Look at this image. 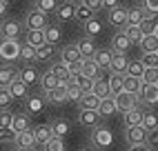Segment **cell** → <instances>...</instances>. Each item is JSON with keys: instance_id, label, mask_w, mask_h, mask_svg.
<instances>
[{"instance_id": "50", "label": "cell", "mask_w": 158, "mask_h": 151, "mask_svg": "<svg viewBox=\"0 0 158 151\" xmlns=\"http://www.w3.org/2000/svg\"><path fill=\"white\" fill-rule=\"evenodd\" d=\"M16 98L11 96V91H9V87H2L0 89V107H2V109H7L9 104H11Z\"/></svg>"}, {"instance_id": "45", "label": "cell", "mask_w": 158, "mask_h": 151, "mask_svg": "<svg viewBox=\"0 0 158 151\" xmlns=\"http://www.w3.org/2000/svg\"><path fill=\"white\" fill-rule=\"evenodd\" d=\"M140 49L143 51H158V36L156 34H147L140 42Z\"/></svg>"}, {"instance_id": "40", "label": "cell", "mask_w": 158, "mask_h": 151, "mask_svg": "<svg viewBox=\"0 0 158 151\" xmlns=\"http://www.w3.org/2000/svg\"><path fill=\"white\" fill-rule=\"evenodd\" d=\"M156 27H158V14H147L145 20H143V25H140V29L145 31V36L147 34H154Z\"/></svg>"}, {"instance_id": "42", "label": "cell", "mask_w": 158, "mask_h": 151, "mask_svg": "<svg viewBox=\"0 0 158 151\" xmlns=\"http://www.w3.org/2000/svg\"><path fill=\"white\" fill-rule=\"evenodd\" d=\"M51 127H54V133H56L58 138H65V136L69 133V129H71L65 118H56V120L51 122Z\"/></svg>"}, {"instance_id": "55", "label": "cell", "mask_w": 158, "mask_h": 151, "mask_svg": "<svg viewBox=\"0 0 158 151\" xmlns=\"http://www.w3.org/2000/svg\"><path fill=\"white\" fill-rule=\"evenodd\" d=\"M129 151H152L149 142H143V145H129Z\"/></svg>"}, {"instance_id": "9", "label": "cell", "mask_w": 158, "mask_h": 151, "mask_svg": "<svg viewBox=\"0 0 158 151\" xmlns=\"http://www.w3.org/2000/svg\"><path fill=\"white\" fill-rule=\"evenodd\" d=\"M23 31H27L25 22L20 25L18 20H5L2 27H0V36H2V40H18Z\"/></svg>"}, {"instance_id": "51", "label": "cell", "mask_w": 158, "mask_h": 151, "mask_svg": "<svg viewBox=\"0 0 158 151\" xmlns=\"http://www.w3.org/2000/svg\"><path fill=\"white\" fill-rule=\"evenodd\" d=\"M11 122H14V113L2 109V113H0V129H11Z\"/></svg>"}, {"instance_id": "22", "label": "cell", "mask_w": 158, "mask_h": 151, "mask_svg": "<svg viewBox=\"0 0 158 151\" xmlns=\"http://www.w3.org/2000/svg\"><path fill=\"white\" fill-rule=\"evenodd\" d=\"M94 60L98 62V67L102 71H109L111 69V62H114V49H98Z\"/></svg>"}, {"instance_id": "60", "label": "cell", "mask_w": 158, "mask_h": 151, "mask_svg": "<svg viewBox=\"0 0 158 151\" xmlns=\"http://www.w3.org/2000/svg\"><path fill=\"white\" fill-rule=\"evenodd\" d=\"M2 2H7V5H9V2H14V0H2Z\"/></svg>"}, {"instance_id": "14", "label": "cell", "mask_w": 158, "mask_h": 151, "mask_svg": "<svg viewBox=\"0 0 158 151\" xmlns=\"http://www.w3.org/2000/svg\"><path fill=\"white\" fill-rule=\"evenodd\" d=\"M67 87H69V82H60L56 89H51L47 91V102L49 104H65L67 102Z\"/></svg>"}, {"instance_id": "10", "label": "cell", "mask_w": 158, "mask_h": 151, "mask_svg": "<svg viewBox=\"0 0 158 151\" xmlns=\"http://www.w3.org/2000/svg\"><path fill=\"white\" fill-rule=\"evenodd\" d=\"M131 38L127 36V31L125 29H116V34L111 36V49L114 51H118V53H127L131 49Z\"/></svg>"}, {"instance_id": "32", "label": "cell", "mask_w": 158, "mask_h": 151, "mask_svg": "<svg viewBox=\"0 0 158 151\" xmlns=\"http://www.w3.org/2000/svg\"><path fill=\"white\" fill-rule=\"evenodd\" d=\"M98 107H100V98L94 91L82 93V98L78 100V109H98Z\"/></svg>"}, {"instance_id": "20", "label": "cell", "mask_w": 158, "mask_h": 151, "mask_svg": "<svg viewBox=\"0 0 158 151\" xmlns=\"http://www.w3.org/2000/svg\"><path fill=\"white\" fill-rule=\"evenodd\" d=\"M16 78H20V69H14L11 62H5L2 69H0V84H2V87H9Z\"/></svg>"}, {"instance_id": "52", "label": "cell", "mask_w": 158, "mask_h": 151, "mask_svg": "<svg viewBox=\"0 0 158 151\" xmlns=\"http://www.w3.org/2000/svg\"><path fill=\"white\" fill-rule=\"evenodd\" d=\"M143 9L147 14H158V0H143Z\"/></svg>"}, {"instance_id": "39", "label": "cell", "mask_w": 158, "mask_h": 151, "mask_svg": "<svg viewBox=\"0 0 158 151\" xmlns=\"http://www.w3.org/2000/svg\"><path fill=\"white\" fill-rule=\"evenodd\" d=\"M45 36H47V42H49V45H58V42L62 40V31H60L58 25H49V27L45 29Z\"/></svg>"}, {"instance_id": "34", "label": "cell", "mask_w": 158, "mask_h": 151, "mask_svg": "<svg viewBox=\"0 0 158 151\" xmlns=\"http://www.w3.org/2000/svg\"><path fill=\"white\" fill-rule=\"evenodd\" d=\"M11 129H14L16 133H23V131H27V129H29V113L25 111V113H18V116H14Z\"/></svg>"}, {"instance_id": "6", "label": "cell", "mask_w": 158, "mask_h": 151, "mask_svg": "<svg viewBox=\"0 0 158 151\" xmlns=\"http://www.w3.org/2000/svg\"><path fill=\"white\" fill-rule=\"evenodd\" d=\"M47 96H40V93H29L27 96V100H25V111L29 116H38V113H43L45 111V107H47Z\"/></svg>"}, {"instance_id": "33", "label": "cell", "mask_w": 158, "mask_h": 151, "mask_svg": "<svg viewBox=\"0 0 158 151\" xmlns=\"http://www.w3.org/2000/svg\"><path fill=\"white\" fill-rule=\"evenodd\" d=\"M62 0H34V7H38L45 14H56Z\"/></svg>"}, {"instance_id": "17", "label": "cell", "mask_w": 158, "mask_h": 151, "mask_svg": "<svg viewBox=\"0 0 158 151\" xmlns=\"http://www.w3.org/2000/svg\"><path fill=\"white\" fill-rule=\"evenodd\" d=\"M78 49H80V53H82V58H94L96 56V51H98V47H96V40H94L91 36H82L78 42Z\"/></svg>"}, {"instance_id": "19", "label": "cell", "mask_w": 158, "mask_h": 151, "mask_svg": "<svg viewBox=\"0 0 158 151\" xmlns=\"http://www.w3.org/2000/svg\"><path fill=\"white\" fill-rule=\"evenodd\" d=\"M34 129H36L38 147H45V145L49 142V140H54V138H56V133H54V127H51V122H49V124H36Z\"/></svg>"}, {"instance_id": "61", "label": "cell", "mask_w": 158, "mask_h": 151, "mask_svg": "<svg viewBox=\"0 0 158 151\" xmlns=\"http://www.w3.org/2000/svg\"><path fill=\"white\" fill-rule=\"evenodd\" d=\"M154 34H156V36H158V27H156V31H154Z\"/></svg>"}, {"instance_id": "27", "label": "cell", "mask_w": 158, "mask_h": 151, "mask_svg": "<svg viewBox=\"0 0 158 151\" xmlns=\"http://www.w3.org/2000/svg\"><path fill=\"white\" fill-rule=\"evenodd\" d=\"M98 111L102 113V118H111L116 111H118V102H116V96H107V98L100 100Z\"/></svg>"}, {"instance_id": "29", "label": "cell", "mask_w": 158, "mask_h": 151, "mask_svg": "<svg viewBox=\"0 0 158 151\" xmlns=\"http://www.w3.org/2000/svg\"><path fill=\"white\" fill-rule=\"evenodd\" d=\"M9 91H11V96L16 100H27V96H29V84H25L20 78H16L11 84H9Z\"/></svg>"}, {"instance_id": "54", "label": "cell", "mask_w": 158, "mask_h": 151, "mask_svg": "<svg viewBox=\"0 0 158 151\" xmlns=\"http://www.w3.org/2000/svg\"><path fill=\"white\" fill-rule=\"evenodd\" d=\"M80 2H85L87 7H91L94 11H102V0H80Z\"/></svg>"}, {"instance_id": "47", "label": "cell", "mask_w": 158, "mask_h": 151, "mask_svg": "<svg viewBox=\"0 0 158 151\" xmlns=\"http://www.w3.org/2000/svg\"><path fill=\"white\" fill-rule=\"evenodd\" d=\"M143 82L145 84H158V67H147L143 73Z\"/></svg>"}, {"instance_id": "37", "label": "cell", "mask_w": 158, "mask_h": 151, "mask_svg": "<svg viewBox=\"0 0 158 151\" xmlns=\"http://www.w3.org/2000/svg\"><path fill=\"white\" fill-rule=\"evenodd\" d=\"M145 16H147V11H145L143 7H134V9H129V18H127V25L140 27V25H143V20H145Z\"/></svg>"}, {"instance_id": "16", "label": "cell", "mask_w": 158, "mask_h": 151, "mask_svg": "<svg viewBox=\"0 0 158 151\" xmlns=\"http://www.w3.org/2000/svg\"><path fill=\"white\" fill-rule=\"evenodd\" d=\"M49 69L60 78V82H69V80H71V76H73L71 69H69V62H65L62 58H58L56 62H51V67H49Z\"/></svg>"}, {"instance_id": "57", "label": "cell", "mask_w": 158, "mask_h": 151, "mask_svg": "<svg viewBox=\"0 0 158 151\" xmlns=\"http://www.w3.org/2000/svg\"><path fill=\"white\" fill-rule=\"evenodd\" d=\"M114 7H118V0H102V9L105 11H109V9H114Z\"/></svg>"}, {"instance_id": "23", "label": "cell", "mask_w": 158, "mask_h": 151, "mask_svg": "<svg viewBox=\"0 0 158 151\" xmlns=\"http://www.w3.org/2000/svg\"><path fill=\"white\" fill-rule=\"evenodd\" d=\"M82 27V36H91V38H96V36H100L102 34V20H98L96 16H94L91 20H87V22H82L80 25Z\"/></svg>"}, {"instance_id": "21", "label": "cell", "mask_w": 158, "mask_h": 151, "mask_svg": "<svg viewBox=\"0 0 158 151\" xmlns=\"http://www.w3.org/2000/svg\"><path fill=\"white\" fill-rule=\"evenodd\" d=\"M140 102L143 104H158V84H143V91H140Z\"/></svg>"}, {"instance_id": "46", "label": "cell", "mask_w": 158, "mask_h": 151, "mask_svg": "<svg viewBox=\"0 0 158 151\" xmlns=\"http://www.w3.org/2000/svg\"><path fill=\"white\" fill-rule=\"evenodd\" d=\"M43 151H67L65 149V138H54V140H49V142L43 147Z\"/></svg>"}, {"instance_id": "13", "label": "cell", "mask_w": 158, "mask_h": 151, "mask_svg": "<svg viewBox=\"0 0 158 151\" xmlns=\"http://www.w3.org/2000/svg\"><path fill=\"white\" fill-rule=\"evenodd\" d=\"M143 118H145V109H143V102H140L134 109L123 113V122H125V127H136V124H143Z\"/></svg>"}, {"instance_id": "48", "label": "cell", "mask_w": 158, "mask_h": 151, "mask_svg": "<svg viewBox=\"0 0 158 151\" xmlns=\"http://www.w3.org/2000/svg\"><path fill=\"white\" fill-rule=\"evenodd\" d=\"M140 60L145 67H158V51H143Z\"/></svg>"}, {"instance_id": "41", "label": "cell", "mask_w": 158, "mask_h": 151, "mask_svg": "<svg viewBox=\"0 0 158 151\" xmlns=\"http://www.w3.org/2000/svg\"><path fill=\"white\" fill-rule=\"evenodd\" d=\"M125 31H127V36L131 38L134 45L140 47V42H143V38H145V31H143L140 27H134V25H127V27H125Z\"/></svg>"}, {"instance_id": "24", "label": "cell", "mask_w": 158, "mask_h": 151, "mask_svg": "<svg viewBox=\"0 0 158 151\" xmlns=\"http://www.w3.org/2000/svg\"><path fill=\"white\" fill-rule=\"evenodd\" d=\"M58 84H60V78H58V76L51 71V69H47V71L43 73V78H40V89H43V93L56 89Z\"/></svg>"}, {"instance_id": "58", "label": "cell", "mask_w": 158, "mask_h": 151, "mask_svg": "<svg viewBox=\"0 0 158 151\" xmlns=\"http://www.w3.org/2000/svg\"><path fill=\"white\" fill-rule=\"evenodd\" d=\"M16 151H36V147H16Z\"/></svg>"}, {"instance_id": "43", "label": "cell", "mask_w": 158, "mask_h": 151, "mask_svg": "<svg viewBox=\"0 0 158 151\" xmlns=\"http://www.w3.org/2000/svg\"><path fill=\"white\" fill-rule=\"evenodd\" d=\"M143 127L147 129V131H156V129H158V116L149 109V111H145V118H143Z\"/></svg>"}, {"instance_id": "11", "label": "cell", "mask_w": 158, "mask_h": 151, "mask_svg": "<svg viewBox=\"0 0 158 151\" xmlns=\"http://www.w3.org/2000/svg\"><path fill=\"white\" fill-rule=\"evenodd\" d=\"M40 78H43V73H40L34 64H25V67L20 69V80L25 84H29V89L31 87H40Z\"/></svg>"}, {"instance_id": "49", "label": "cell", "mask_w": 158, "mask_h": 151, "mask_svg": "<svg viewBox=\"0 0 158 151\" xmlns=\"http://www.w3.org/2000/svg\"><path fill=\"white\" fill-rule=\"evenodd\" d=\"M82 93H85V91H82L80 87L69 84V87H67V102H78V100L82 98Z\"/></svg>"}, {"instance_id": "25", "label": "cell", "mask_w": 158, "mask_h": 151, "mask_svg": "<svg viewBox=\"0 0 158 151\" xmlns=\"http://www.w3.org/2000/svg\"><path fill=\"white\" fill-rule=\"evenodd\" d=\"M125 78L127 73H116V71H109V87H111V96H118L120 91H125Z\"/></svg>"}, {"instance_id": "36", "label": "cell", "mask_w": 158, "mask_h": 151, "mask_svg": "<svg viewBox=\"0 0 158 151\" xmlns=\"http://www.w3.org/2000/svg\"><path fill=\"white\" fill-rule=\"evenodd\" d=\"M94 18V9L91 7H87L85 2H80L78 0V9H76V22H87V20H91Z\"/></svg>"}, {"instance_id": "28", "label": "cell", "mask_w": 158, "mask_h": 151, "mask_svg": "<svg viewBox=\"0 0 158 151\" xmlns=\"http://www.w3.org/2000/svg\"><path fill=\"white\" fill-rule=\"evenodd\" d=\"M60 58L65 62H76V60H82V53L78 49V45H65L62 49H58Z\"/></svg>"}, {"instance_id": "7", "label": "cell", "mask_w": 158, "mask_h": 151, "mask_svg": "<svg viewBox=\"0 0 158 151\" xmlns=\"http://www.w3.org/2000/svg\"><path fill=\"white\" fill-rule=\"evenodd\" d=\"M125 140H127V145H143V142L149 140V131H147L143 124L125 127Z\"/></svg>"}, {"instance_id": "5", "label": "cell", "mask_w": 158, "mask_h": 151, "mask_svg": "<svg viewBox=\"0 0 158 151\" xmlns=\"http://www.w3.org/2000/svg\"><path fill=\"white\" fill-rule=\"evenodd\" d=\"M127 18H129V9H125L120 5L107 11V22L114 29H125V27H127Z\"/></svg>"}, {"instance_id": "2", "label": "cell", "mask_w": 158, "mask_h": 151, "mask_svg": "<svg viewBox=\"0 0 158 151\" xmlns=\"http://www.w3.org/2000/svg\"><path fill=\"white\" fill-rule=\"evenodd\" d=\"M23 45L20 40H2L0 45V56L5 62H16L18 58H23Z\"/></svg>"}, {"instance_id": "31", "label": "cell", "mask_w": 158, "mask_h": 151, "mask_svg": "<svg viewBox=\"0 0 158 151\" xmlns=\"http://www.w3.org/2000/svg\"><path fill=\"white\" fill-rule=\"evenodd\" d=\"M80 73H85L87 78H94V80H96L98 76L102 73V69L98 67V62L94 60V58H82V71H80Z\"/></svg>"}, {"instance_id": "3", "label": "cell", "mask_w": 158, "mask_h": 151, "mask_svg": "<svg viewBox=\"0 0 158 151\" xmlns=\"http://www.w3.org/2000/svg\"><path fill=\"white\" fill-rule=\"evenodd\" d=\"M49 27V14L40 11L38 7H34L25 16V29H47Z\"/></svg>"}, {"instance_id": "1", "label": "cell", "mask_w": 158, "mask_h": 151, "mask_svg": "<svg viewBox=\"0 0 158 151\" xmlns=\"http://www.w3.org/2000/svg\"><path fill=\"white\" fill-rule=\"evenodd\" d=\"M91 145L98 151H105L114 145V133L107 124H98L96 129H91Z\"/></svg>"}, {"instance_id": "35", "label": "cell", "mask_w": 158, "mask_h": 151, "mask_svg": "<svg viewBox=\"0 0 158 151\" xmlns=\"http://www.w3.org/2000/svg\"><path fill=\"white\" fill-rule=\"evenodd\" d=\"M143 84H145V82H143V78H134V76H127V78H125V91L140 96Z\"/></svg>"}, {"instance_id": "30", "label": "cell", "mask_w": 158, "mask_h": 151, "mask_svg": "<svg viewBox=\"0 0 158 151\" xmlns=\"http://www.w3.org/2000/svg\"><path fill=\"white\" fill-rule=\"evenodd\" d=\"M25 42H29V45H34V47L45 45V42H47L45 29H27V34H25Z\"/></svg>"}, {"instance_id": "53", "label": "cell", "mask_w": 158, "mask_h": 151, "mask_svg": "<svg viewBox=\"0 0 158 151\" xmlns=\"http://www.w3.org/2000/svg\"><path fill=\"white\" fill-rule=\"evenodd\" d=\"M14 138H16L14 129H0V140H2V142H7V140H11V142H14Z\"/></svg>"}, {"instance_id": "38", "label": "cell", "mask_w": 158, "mask_h": 151, "mask_svg": "<svg viewBox=\"0 0 158 151\" xmlns=\"http://www.w3.org/2000/svg\"><path fill=\"white\" fill-rule=\"evenodd\" d=\"M56 45H49V42H45V45H40L38 47V62H45V60H51L54 58V53H56Z\"/></svg>"}, {"instance_id": "18", "label": "cell", "mask_w": 158, "mask_h": 151, "mask_svg": "<svg viewBox=\"0 0 158 151\" xmlns=\"http://www.w3.org/2000/svg\"><path fill=\"white\" fill-rule=\"evenodd\" d=\"M107 78H109V76H102V73H100L98 78L94 80V87H91V91L96 93L100 100L107 98V96H111V87H109V80H107Z\"/></svg>"}, {"instance_id": "4", "label": "cell", "mask_w": 158, "mask_h": 151, "mask_svg": "<svg viewBox=\"0 0 158 151\" xmlns=\"http://www.w3.org/2000/svg\"><path fill=\"white\" fill-rule=\"evenodd\" d=\"M102 113L98 109H78V122L87 129H96L98 124H102Z\"/></svg>"}, {"instance_id": "8", "label": "cell", "mask_w": 158, "mask_h": 151, "mask_svg": "<svg viewBox=\"0 0 158 151\" xmlns=\"http://www.w3.org/2000/svg\"><path fill=\"white\" fill-rule=\"evenodd\" d=\"M76 9H78V0H62L58 11H56L58 22H71V20H76Z\"/></svg>"}, {"instance_id": "12", "label": "cell", "mask_w": 158, "mask_h": 151, "mask_svg": "<svg viewBox=\"0 0 158 151\" xmlns=\"http://www.w3.org/2000/svg\"><path fill=\"white\" fill-rule=\"evenodd\" d=\"M116 102H118V111H120V113H125V111L134 109L136 104H140V96L129 93V91H120L118 96H116Z\"/></svg>"}, {"instance_id": "15", "label": "cell", "mask_w": 158, "mask_h": 151, "mask_svg": "<svg viewBox=\"0 0 158 151\" xmlns=\"http://www.w3.org/2000/svg\"><path fill=\"white\" fill-rule=\"evenodd\" d=\"M14 147H38L36 129H34V127H29L27 131L16 133V138H14Z\"/></svg>"}, {"instance_id": "26", "label": "cell", "mask_w": 158, "mask_h": 151, "mask_svg": "<svg viewBox=\"0 0 158 151\" xmlns=\"http://www.w3.org/2000/svg\"><path fill=\"white\" fill-rule=\"evenodd\" d=\"M129 56L127 53H118L114 51V62H111V69L109 71H116V73H127V67H129Z\"/></svg>"}, {"instance_id": "56", "label": "cell", "mask_w": 158, "mask_h": 151, "mask_svg": "<svg viewBox=\"0 0 158 151\" xmlns=\"http://www.w3.org/2000/svg\"><path fill=\"white\" fill-rule=\"evenodd\" d=\"M147 142H149V147H152V149H154V147H158V129L149 133V140H147Z\"/></svg>"}, {"instance_id": "44", "label": "cell", "mask_w": 158, "mask_h": 151, "mask_svg": "<svg viewBox=\"0 0 158 151\" xmlns=\"http://www.w3.org/2000/svg\"><path fill=\"white\" fill-rule=\"evenodd\" d=\"M145 64H143V60L138 58V60H131L129 62V67H127V76H134V78H143V73H145Z\"/></svg>"}, {"instance_id": "59", "label": "cell", "mask_w": 158, "mask_h": 151, "mask_svg": "<svg viewBox=\"0 0 158 151\" xmlns=\"http://www.w3.org/2000/svg\"><path fill=\"white\" fill-rule=\"evenodd\" d=\"M82 151H98V149H96V147L91 145V147H87V149H82Z\"/></svg>"}]
</instances>
